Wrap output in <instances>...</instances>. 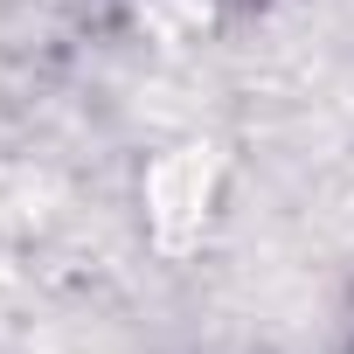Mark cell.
<instances>
[{"instance_id": "obj_1", "label": "cell", "mask_w": 354, "mask_h": 354, "mask_svg": "<svg viewBox=\"0 0 354 354\" xmlns=\"http://www.w3.org/2000/svg\"><path fill=\"white\" fill-rule=\"evenodd\" d=\"M230 8H257V0H230Z\"/></svg>"}]
</instances>
